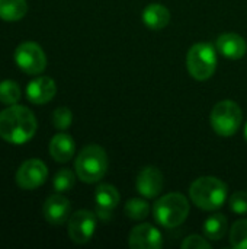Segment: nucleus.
<instances>
[{
  "label": "nucleus",
  "mask_w": 247,
  "mask_h": 249,
  "mask_svg": "<svg viewBox=\"0 0 247 249\" xmlns=\"http://www.w3.org/2000/svg\"><path fill=\"white\" fill-rule=\"evenodd\" d=\"M128 245L132 249H159L163 245V238L157 228L143 223L132 228L128 236Z\"/></svg>",
  "instance_id": "obj_10"
},
{
  "label": "nucleus",
  "mask_w": 247,
  "mask_h": 249,
  "mask_svg": "<svg viewBox=\"0 0 247 249\" xmlns=\"http://www.w3.org/2000/svg\"><path fill=\"white\" fill-rule=\"evenodd\" d=\"M186 69L197 80H208L217 69V53L211 44L198 42L186 54Z\"/></svg>",
  "instance_id": "obj_5"
},
{
  "label": "nucleus",
  "mask_w": 247,
  "mask_h": 249,
  "mask_svg": "<svg viewBox=\"0 0 247 249\" xmlns=\"http://www.w3.org/2000/svg\"><path fill=\"white\" fill-rule=\"evenodd\" d=\"M125 216L131 220H144L150 214V204L141 198H131L124 207Z\"/></svg>",
  "instance_id": "obj_20"
},
{
  "label": "nucleus",
  "mask_w": 247,
  "mask_h": 249,
  "mask_svg": "<svg viewBox=\"0 0 247 249\" xmlns=\"http://www.w3.org/2000/svg\"><path fill=\"white\" fill-rule=\"evenodd\" d=\"M36 118L23 105H10L0 112V137L10 144H23L36 133Z\"/></svg>",
  "instance_id": "obj_1"
},
{
  "label": "nucleus",
  "mask_w": 247,
  "mask_h": 249,
  "mask_svg": "<svg viewBox=\"0 0 247 249\" xmlns=\"http://www.w3.org/2000/svg\"><path fill=\"white\" fill-rule=\"evenodd\" d=\"M204 233L211 241H220L227 233V219L226 216L217 213L210 216L204 223Z\"/></svg>",
  "instance_id": "obj_19"
},
{
  "label": "nucleus",
  "mask_w": 247,
  "mask_h": 249,
  "mask_svg": "<svg viewBox=\"0 0 247 249\" xmlns=\"http://www.w3.org/2000/svg\"><path fill=\"white\" fill-rule=\"evenodd\" d=\"M243 121L240 107L233 101H221L211 111L210 123L213 130L223 137H230L237 133Z\"/></svg>",
  "instance_id": "obj_6"
},
{
  "label": "nucleus",
  "mask_w": 247,
  "mask_h": 249,
  "mask_svg": "<svg viewBox=\"0 0 247 249\" xmlns=\"http://www.w3.org/2000/svg\"><path fill=\"white\" fill-rule=\"evenodd\" d=\"M70 210H71L70 201L58 193L45 200L42 207V214L49 225L60 226L66 223V220L70 217Z\"/></svg>",
  "instance_id": "obj_12"
},
{
  "label": "nucleus",
  "mask_w": 247,
  "mask_h": 249,
  "mask_svg": "<svg viewBox=\"0 0 247 249\" xmlns=\"http://www.w3.org/2000/svg\"><path fill=\"white\" fill-rule=\"evenodd\" d=\"M48 178V168L39 159L25 160L16 172V184L22 190H35Z\"/></svg>",
  "instance_id": "obj_8"
},
{
  "label": "nucleus",
  "mask_w": 247,
  "mask_h": 249,
  "mask_svg": "<svg viewBox=\"0 0 247 249\" xmlns=\"http://www.w3.org/2000/svg\"><path fill=\"white\" fill-rule=\"evenodd\" d=\"M135 187H137V191L143 197L156 198L165 187L163 174L154 166H147L138 174Z\"/></svg>",
  "instance_id": "obj_11"
},
{
  "label": "nucleus",
  "mask_w": 247,
  "mask_h": 249,
  "mask_svg": "<svg viewBox=\"0 0 247 249\" xmlns=\"http://www.w3.org/2000/svg\"><path fill=\"white\" fill-rule=\"evenodd\" d=\"M76 184V175L74 172H71L70 169H61L55 174L54 181H52V187L57 193L63 194V193H68Z\"/></svg>",
  "instance_id": "obj_23"
},
{
  "label": "nucleus",
  "mask_w": 247,
  "mask_h": 249,
  "mask_svg": "<svg viewBox=\"0 0 247 249\" xmlns=\"http://www.w3.org/2000/svg\"><path fill=\"white\" fill-rule=\"evenodd\" d=\"M217 50L226 58L239 60L246 54L247 44L243 36L237 34H223L217 39Z\"/></svg>",
  "instance_id": "obj_15"
},
{
  "label": "nucleus",
  "mask_w": 247,
  "mask_h": 249,
  "mask_svg": "<svg viewBox=\"0 0 247 249\" xmlns=\"http://www.w3.org/2000/svg\"><path fill=\"white\" fill-rule=\"evenodd\" d=\"M230 210L237 214H247V193L239 191L230 197Z\"/></svg>",
  "instance_id": "obj_25"
},
{
  "label": "nucleus",
  "mask_w": 247,
  "mask_h": 249,
  "mask_svg": "<svg viewBox=\"0 0 247 249\" xmlns=\"http://www.w3.org/2000/svg\"><path fill=\"white\" fill-rule=\"evenodd\" d=\"M28 12L25 0H0V19L7 22L20 20Z\"/></svg>",
  "instance_id": "obj_18"
},
{
  "label": "nucleus",
  "mask_w": 247,
  "mask_h": 249,
  "mask_svg": "<svg viewBox=\"0 0 247 249\" xmlns=\"http://www.w3.org/2000/svg\"><path fill=\"white\" fill-rule=\"evenodd\" d=\"M230 245L234 249H247V219L237 220L231 226Z\"/></svg>",
  "instance_id": "obj_21"
},
{
  "label": "nucleus",
  "mask_w": 247,
  "mask_h": 249,
  "mask_svg": "<svg viewBox=\"0 0 247 249\" xmlns=\"http://www.w3.org/2000/svg\"><path fill=\"white\" fill-rule=\"evenodd\" d=\"M245 139H246V142H247V124H246V127H245Z\"/></svg>",
  "instance_id": "obj_27"
},
{
  "label": "nucleus",
  "mask_w": 247,
  "mask_h": 249,
  "mask_svg": "<svg viewBox=\"0 0 247 249\" xmlns=\"http://www.w3.org/2000/svg\"><path fill=\"white\" fill-rule=\"evenodd\" d=\"M76 152V144L71 136L66 133H58L51 139L49 143V155L55 162L66 163L71 160Z\"/></svg>",
  "instance_id": "obj_16"
},
{
  "label": "nucleus",
  "mask_w": 247,
  "mask_h": 249,
  "mask_svg": "<svg viewBox=\"0 0 247 249\" xmlns=\"http://www.w3.org/2000/svg\"><path fill=\"white\" fill-rule=\"evenodd\" d=\"M16 66L26 74H39L47 67V57L44 50L32 41L20 44L15 51Z\"/></svg>",
  "instance_id": "obj_7"
},
{
  "label": "nucleus",
  "mask_w": 247,
  "mask_h": 249,
  "mask_svg": "<svg viewBox=\"0 0 247 249\" xmlns=\"http://www.w3.org/2000/svg\"><path fill=\"white\" fill-rule=\"evenodd\" d=\"M96 231V214L89 210L76 212L68 220V236L74 244H87Z\"/></svg>",
  "instance_id": "obj_9"
},
{
  "label": "nucleus",
  "mask_w": 247,
  "mask_h": 249,
  "mask_svg": "<svg viewBox=\"0 0 247 249\" xmlns=\"http://www.w3.org/2000/svg\"><path fill=\"white\" fill-rule=\"evenodd\" d=\"M229 194L227 185L215 177H201L189 188L192 203L207 212L218 210L224 206Z\"/></svg>",
  "instance_id": "obj_2"
},
{
  "label": "nucleus",
  "mask_w": 247,
  "mask_h": 249,
  "mask_svg": "<svg viewBox=\"0 0 247 249\" xmlns=\"http://www.w3.org/2000/svg\"><path fill=\"white\" fill-rule=\"evenodd\" d=\"M73 123V114L68 108L60 107L52 114V124L57 130H67Z\"/></svg>",
  "instance_id": "obj_24"
},
{
  "label": "nucleus",
  "mask_w": 247,
  "mask_h": 249,
  "mask_svg": "<svg viewBox=\"0 0 247 249\" xmlns=\"http://www.w3.org/2000/svg\"><path fill=\"white\" fill-rule=\"evenodd\" d=\"M189 214V203L185 196L170 193L154 203L153 216L156 222L167 229L181 226Z\"/></svg>",
  "instance_id": "obj_4"
},
{
  "label": "nucleus",
  "mask_w": 247,
  "mask_h": 249,
  "mask_svg": "<svg viewBox=\"0 0 247 249\" xmlns=\"http://www.w3.org/2000/svg\"><path fill=\"white\" fill-rule=\"evenodd\" d=\"M95 203H96V214L102 220H109L114 209L119 203V193L114 185L102 184L96 188Z\"/></svg>",
  "instance_id": "obj_14"
},
{
  "label": "nucleus",
  "mask_w": 247,
  "mask_h": 249,
  "mask_svg": "<svg viewBox=\"0 0 247 249\" xmlns=\"http://www.w3.org/2000/svg\"><path fill=\"white\" fill-rule=\"evenodd\" d=\"M79 179L87 184L100 181L108 171L106 152L98 144H89L80 150L74 162Z\"/></svg>",
  "instance_id": "obj_3"
},
{
  "label": "nucleus",
  "mask_w": 247,
  "mask_h": 249,
  "mask_svg": "<svg viewBox=\"0 0 247 249\" xmlns=\"http://www.w3.org/2000/svg\"><path fill=\"white\" fill-rule=\"evenodd\" d=\"M182 248L183 249H208L211 248V244L207 242L204 238L198 236V235H191L188 236L183 242H182Z\"/></svg>",
  "instance_id": "obj_26"
},
{
  "label": "nucleus",
  "mask_w": 247,
  "mask_h": 249,
  "mask_svg": "<svg viewBox=\"0 0 247 249\" xmlns=\"http://www.w3.org/2000/svg\"><path fill=\"white\" fill-rule=\"evenodd\" d=\"M57 93L55 82L48 76H41L33 79L26 86V98L35 105H42L49 102Z\"/></svg>",
  "instance_id": "obj_13"
},
{
  "label": "nucleus",
  "mask_w": 247,
  "mask_h": 249,
  "mask_svg": "<svg viewBox=\"0 0 247 249\" xmlns=\"http://www.w3.org/2000/svg\"><path fill=\"white\" fill-rule=\"evenodd\" d=\"M170 20V12L160 3L148 4L143 12V22L148 29L160 31L167 26Z\"/></svg>",
  "instance_id": "obj_17"
},
{
  "label": "nucleus",
  "mask_w": 247,
  "mask_h": 249,
  "mask_svg": "<svg viewBox=\"0 0 247 249\" xmlns=\"http://www.w3.org/2000/svg\"><path fill=\"white\" fill-rule=\"evenodd\" d=\"M20 99V88L13 80H3L0 83V102L4 105H15Z\"/></svg>",
  "instance_id": "obj_22"
}]
</instances>
